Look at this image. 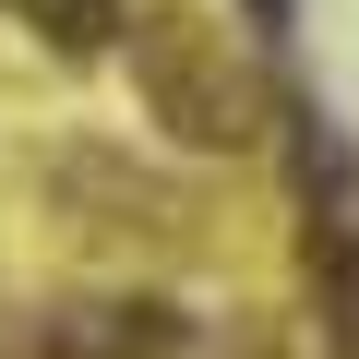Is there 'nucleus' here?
<instances>
[{"mask_svg": "<svg viewBox=\"0 0 359 359\" xmlns=\"http://www.w3.org/2000/svg\"><path fill=\"white\" fill-rule=\"evenodd\" d=\"M168 347H180V311L156 299H84L48 323V359H168Z\"/></svg>", "mask_w": 359, "mask_h": 359, "instance_id": "obj_1", "label": "nucleus"}]
</instances>
